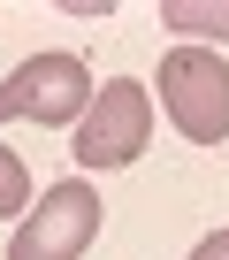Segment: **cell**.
<instances>
[{
    "instance_id": "1",
    "label": "cell",
    "mask_w": 229,
    "mask_h": 260,
    "mask_svg": "<svg viewBox=\"0 0 229 260\" xmlns=\"http://www.w3.org/2000/svg\"><path fill=\"white\" fill-rule=\"evenodd\" d=\"M161 107L191 146L229 138V61L214 46H168L161 54Z\"/></svg>"
},
{
    "instance_id": "2",
    "label": "cell",
    "mask_w": 229,
    "mask_h": 260,
    "mask_svg": "<svg viewBox=\"0 0 229 260\" xmlns=\"http://www.w3.org/2000/svg\"><path fill=\"white\" fill-rule=\"evenodd\" d=\"M99 191L84 184V176H61V184H46L39 191V207L16 222V237H8V260H84L92 252V237H99Z\"/></svg>"
},
{
    "instance_id": "3",
    "label": "cell",
    "mask_w": 229,
    "mask_h": 260,
    "mask_svg": "<svg viewBox=\"0 0 229 260\" xmlns=\"http://www.w3.org/2000/svg\"><path fill=\"white\" fill-rule=\"evenodd\" d=\"M92 69L77 61V54H31L8 84H0V122H39V130H54V122H84L92 115Z\"/></svg>"
},
{
    "instance_id": "4",
    "label": "cell",
    "mask_w": 229,
    "mask_h": 260,
    "mask_svg": "<svg viewBox=\"0 0 229 260\" xmlns=\"http://www.w3.org/2000/svg\"><path fill=\"white\" fill-rule=\"evenodd\" d=\"M153 138V100L138 77H107L92 115L77 122V169H130Z\"/></svg>"
},
{
    "instance_id": "5",
    "label": "cell",
    "mask_w": 229,
    "mask_h": 260,
    "mask_svg": "<svg viewBox=\"0 0 229 260\" xmlns=\"http://www.w3.org/2000/svg\"><path fill=\"white\" fill-rule=\"evenodd\" d=\"M161 23L183 31V39H229V8H199V0H168Z\"/></svg>"
},
{
    "instance_id": "6",
    "label": "cell",
    "mask_w": 229,
    "mask_h": 260,
    "mask_svg": "<svg viewBox=\"0 0 229 260\" xmlns=\"http://www.w3.org/2000/svg\"><path fill=\"white\" fill-rule=\"evenodd\" d=\"M8 214H31V169L0 146V222H8Z\"/></svg>"
},
{
    "instance_id": "7",
    "label": "cell",
    "mask_w": 229,
    "mask_h": 260,
    "mask_svg": "<svg viewBox=\"0 0 229 260\" xmlns=\"http://www.w3.org/2000/svg\"><path fill=\"white\" fill-rule=\"evenodd\" d=\"M191 260H229V230H206V237L191 245Z\"/></svg>"
}]
</instances>
